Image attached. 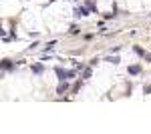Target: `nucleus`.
Returning <instances> with one entry per match:
<instances>
[{
    "mask_svg": "<svg viewBox=\"0 0 151 134\" xmlns=\"http://www.w3.org/2000/svg\"><path fill=\"white\" fill-rule=\"evenodd\" d=\"M55 74L58 76V80H70V78H75V70H65V68H60V66L55 68Z\"/></svg>",
    "mask_w": 151,
    "mask_h": 134,
    "instance_id": "nucleus-1",
    "label": "nucleus"
},
{
    "mask_svg": "<svg viewBox=\"0 0 151 134\" xmlns=\"http://www.w3.org/2000/svg\"><path fill=\"white\" fill-rule=\"evenodd\" d=\"M16 66H18V62H14L10 58H4L2 60V70L4 72H12V70H16Z\"/></svg>",
    "mask_w": 151,
    "mask_h": 134,
    "instance_id": "nucleus-2",
    "label": "nucleus"
},
{
    "mask_svg": "<svg viewBox=\"0 0 151 134\" xmlns=\"http://www.w3.org/2000/svg\"><path fill=\"white\" fill-rule=\"evenodd\" d=\"M89 12H91V10H89L87 6H79V8L73 10V16H75V18H81V16H87Z\"/></svg>",
    "mask_w": 151,
    "mask_h": 134,
    "instance_id": "nucleus-3",
    "label": "nucleus"
},
{
    "mask_svg": "<svg viewBox=\"0 0 151 134\" xmlns=\"http://www.w3.org/2000/svg\"><path fill=\"white\" fill-rule=\"evenodd\" d=\"M30 70L35 72L36 76H40V74L45 72V64H42V62H36V64H32V66H30Z\"/></svg>",
    "mask_w": 151,
    "mask_h": 134,
    "instance_id": "nucleus-4",
    "label": "nucleus"
},
{
    "mask_svg": "<svg viewBox=\"0 0 151 134\" xmlns=\"http://www.w3.org/2000/svg\"><path fill=\"white\" fill-rule=\"evenodd\" d=\"M67 90H69V82L67 80H60V84L57 86V94H65Z\"/></svg>",
    "mask_w": 151,
    "mask_h": 134,
    "instance_id": "nucleus-5",
    "label": "nucleus"
},
{
    "mask_svg": "<svg viewBox=\"0 0 151 134\" xmlns=\"http://www.w3.org/2000/svg\"><path fill=\"white\" fill-rule=\"evenodd\" d=\"M127 72L131 74V76H137V74H141V66L139 64H131V66L127 68Z\"/></svg>",
    "mask_w": 151,
    "mask_h": 134,
    "instance_id": "nucleus-6",
    "label": "nucleus"
},
{
    "mask_svg": "<svg viewBox=\"0 0 151 134\" xmlns=\"http://www.w3.org/2000/svg\"><path fill=\"white\" fill-rule=\"evenodd\" d=\"M91 74H93V66H87L85 70H83V80H89Z\"/></svg>",
    "mask_w": 151,
    "mask_h": 134,
    "instance_id": "nucleus-7",
    "label": "nucleus"
},
{
    "mask_svg": "<svg viewBox=\"0 0 151 134\" xmlns=\"http://www.w3.org/2000/svg\"><path fill=\"white\" fill-rule=\"evenodd\" d=\"M105 62H111V64H119L121 60H119L117 56H107V58H105Z\"/></svg>",
    "mask_w": 151,
    "mask_h": 134,
    "instance_id": "nucleus-8",
    "label": "nucleus"
},
{
    "mask_svg": "<svg viewBox=\"0 0 151 134\" xmlns=\"http://www.w3.org/2000/svg\"><path fill=\"white\" fill-rule=\"evenodd\" d=\"M85 6H87V8H89V10L97 12V6H95V2H93V0H87V2H85Z\"/></svg>",
    "mask_w": 151,
    "mask_h": 134,
    "instance_id": "nucleus-9",
    "label": "nucleus"
},
{
    "mask_svg": "<svg viewBox=\"0 0 151 134\" xmlns=\"http://www.w3.org/2000/svg\"><path fill=\"white\" fill-rule=\"evenodd\" d=\"M133 52H135L137 56H145V50H143L141 46H133Z\"/></svg>",
    "mask_w": 151,
    "mask_h": 134,
    "instance_id": "nucleus-10",
    "label": "nucleus"
},
{
    "mask_svg": "<svg viewBox=\"0 0 151 134\" xmlns=\"http://www.w3.org/2000/svg\"><path fill=\"white\" fill-rule=\"evenodd\" d=\"M55 44H57V42H55V40H52V42H48V44L45 46V52H50V50H52V48H55Z\"/></svg>",
    "mask_w": 151,
    "mask_h": 134,
    "instance_id": "nucleus-11",
    "label": "nucleus"
},
{
    "mask_svg": "<svg viewBox=\"0 0 151 134\" xmlns=\"http://www.w3.org/2000/svg\"><path fill=\"white\" fill-rule=\"evenodd\" d=\"M73 66L77 68V70H85V66H83L81 62H77V60H73Z\"/></svg>",
    "mask_w": 151,
    "mask_h": 134,
    "instance_id": "nucleus-12",
    "label": "nucleus"
},
{
    "mask_svg": "<svg viewBox=\"0 0 151 134\" xmlns=\"http://www.w3.org/2000/svg\"><path fill=\"white\" fill-rule=\"evenodd\" d=\"M69 32L70 34H79V26H75V24H73V26L69 28Z\"/></svg>",
    "mask_w": 151,
    "mask_h": 134,
    "instance_id": "nucleus-13",
    "label": "nucleus"
},
{
    "mask_svg": "<svg viewBox=\"0 0 151 134\" xmlns=\"http://www.w3.org/2000/svg\"><path fill=\"white\" fill-rule=\"evenodd\" d=\"M79 88H81V82H77V84H75V86H73V92H75V94H77V92H79Z\"/></svg>",
    "mask_w": 151,
    "mask_h": 134,
    "instance_id": "nucleus-14",
    "label": "nucleus"
},
{
    "mask_svg": "<svg viewBox=\"0 0 151 134\" xmlns=\"http://www.w3.org/2000/svg\"><path fill=\"white\" fill-rule=\"evenodd\" d=\"M145 94H151V86H147V88H145Z\"/></svg>",
    "mask_w": 151,
    "mask_h": 134,
    "instance_id": "nucleus-15",
    "label": "nucleus"
},
{
    "mask_svg": "<svg viewBox=\"0 0 151 134\" xmlns=\"http://www.w3.org/2000/svg\"><path fill=\"white\" fill-rule=\"evenodd\" d=\"M145 60H147V62H151V54H145Z\"/></svg>",
    "mask_w": 151,
    "mask_h": 134,
    "instance_id": "nucleus-16",
    "label": "nucleus"
}]
</instances>
